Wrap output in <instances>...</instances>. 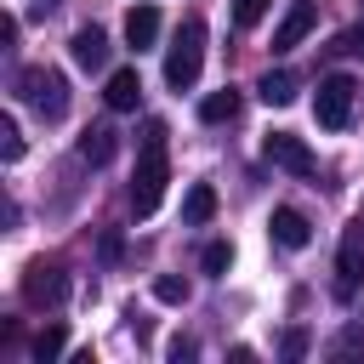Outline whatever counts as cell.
Returning a JSON list of instances; mask_svg holds the SVG:
<instances>
[{"label":"cell","instance_id":"6da1fadb","mask_svg":"<svg viewBox=\"0 0 364 364\" xmlns=\"http://www.w3.org/2000/svg\"><path fill=\"white\" fill-rule=\"evenodd\" d=\"M165 182H171V165H165V119H148L142 159H136V176H131V210L136 216H154L159 199H165Z\"/></svg>","mask_w":364,"mask_h":364},{"label":"cell","instance_id":"7a4b0ae2","mask_svg":"<svg viewBox=\"0 0 364 364\" xmlns=\"http://www.w3.org/2000/svg\"><path fill=\"white\" fill-rule=\"evenodd\" d=\"M199 63H205V23L199 17H182V28H176V40L165 51V85L171 91H193Z\"/></svg>","mask_w":364,"mask_h":364},{"label":"cell","instance_id":"3957f363","mask_svg":"<svg viewBox=\"0 0 364 364\" xmlns=\"http://www.w3.org/2000/svg\"><path fill=\"white\" fill-rule=\"evenodd\" d=\"M17 91H23V102H28L40 119H63V114H68V80H63L57 68H23V74H17Z\"/></svg>","mask_w":364,"mask_h":364},{"label":"cell","instance_id":"277c9868","mask_svg":"<svg viewBox=\"0 0 364 364\" xmlns=\"http://www.w3.org/2000/svg\"><path fill=\"white\" fill-rule=\"evenodd\" d=\"M364 284V216H353L341 228V245H336V301H353Z\"/></svg>","mask_w":364,"mask_h":364},{"label":"cell","instance_id":"5b68a950","mask_svg":"<svg viewBox=\"0 0 364 364\" xmlns=\"http://www.w3.org/2000/svg\"><path fill=\"white\" fill-rule=\"evenodd\" d=\"M353 102H358L353 74H324V80H318V97H313V119H318L324 131H341V125L353 119Z\"/></svg>","mask_w":364,"mask_h":364},{"label":"cell","instance_id":"8992f818","mask_svg":"<svg viewBox=\"0 0 364 364\" xmlns=\"http://www.w3.org/2000/svg\"><path fill=\"white\" fill-rule=\"evenodd\" d=\"M63 296H68V273H63V262L34 256V262L23 267V301H28V307H63Z\"/></svg>","mask_w":364,"mask_h":364},{"label":"cell","instance_id":"52a82bcc","mask_svg":"<svg viewBox=\"0 0 364 364\" xmlns=\"http://www.w3.org/2000/svg\"><path fill=\"white\" fill-rule=\"evenodd\" d=\"M262 154H267L279 171H290V176H313V171H318V159H313L307 136H296V131H267Z\"/></svg>","mask_w":364,"mask_h":364},{"label":"cell","instance_id":"ba28073f","mask_svg":"<svg viewBox=\"0 0 364 364\" xmlns=\"http://www.w3.org/2000/svg\"><path fill=\"white\" fill-rule=\"evenodd\" d=\"M313 23H318V0H290V11H284V17H279V28H273V51L301 46V40L313 34Z\"/></svg>","mask_w":364,"mask_h":364},{"label":"cell","instance_id":"9c48e42d","mask_svg":"<svg viewBox=\"0 0 364 364\" xmlns=\"http://www.w3.org/2000/svg\"><path fill=\"white\" fill-rule=\"evenodd\" d=\"M267 233H273V245H284V250H301V245L313 239V222H307L296 205H279V210H273V222H267Z\"/></svg>","mask_w":364,"mask_h":364},{"label":"cell","instance_id":"30bf717a","mask_svg":"<svg viewBox=\"0 0 364 364\" xmlns=\"http://www.w3.org/2000/svg\"><path fill=\"white\" fill-rule=\"evenodd\" d=\"M68 51H74V63H80V68H91V74H97V68L108 63V34H102L97 23H85V28H74Z\"/></svg>","mask_w":364,"mask_h":364},{"label":"cell","instance_id":"8fae6325","mask_svg":"<svg viewBox=\"0 0 364 364\" xmlns=\"http://www.w3.org/2000/svg\"><path fill=\"white\" fill-rule=\"evenodd\" d=\"M136 97H142L136 68H114V74H108V85H102V102H108L114 114H131V108H136Z\"/></svg>","mask_w":364,"mask_h":364},{"label":"cell","instance_id":"7c38bea8","mask_svg":"<svg viewBox=\"0 0 364 364\" xmlns=\"http://www.w3.org/2000/svg\"><path fill=\"white\" fill-rule=\"evenodd\" d=\"M154 40H159V11L154 6H131L125 11V46L131 51H148Z\"/></svg>","mask_w":364,"mask_h":364},{"label":"cell","instance_id":"4fadbf2b","mask_svg":"<svg viewBox=\"0 0 364 364\" xmlns=\"http://www.w3.org/2000/svg\"><path fill=\"white\" fill-rule=\"evenodd\" d=\"M256 97H262L267 108H290V102H296V74H290V68H267V74L256 80Z\"/></svg>","mask_w":364,"mask_h":364},{"label":"cell","instance_id":"5bb4252c","mask_svg":"<svg viewBox=\"0 0 364 364\" xmlns=\"http://www.w3.org/2000/svg\"><path fill=\"white\" fill-rule=\"evenodd\" d=\"M239 108H245V97H239L233 85H222V91H210V97L199 102V119H205V125H233Z\"/></svg>","mask_w":364,"mask_h":364},{"label":"cell","instance_id":"9a60e30c","mask_svg":"<svg viewBox=\"0 0 364 364\" xmlns=\"http://www.w3.org/2000/svg\"><path fill=\"white\" fill-rule=\"evenodd\" d=\"M114 148H119L114 125H91V131L80 136V159H85V165H108V159H114Z\"/></svg>","mask_w":364,"mask_h":364},{"label":"cell","instance_id":"2e32d148","mask_svg":"<svg viewBox=\"0 0 364 364\" xmlns=\"http://www.w3.org/2000/svg\"><path fill=\"white\" fill-rule=\"evenodd\" d=\"M210 216H216V188L193 182V188H188V199H182V222H188V228H205Z\"/></svg>","mask_w":364,"mask_h":364},{"label":"cell","instance_id":"e0dca14e","mask_svg":"<svg viewBox=\"0 0 364 364\" xmlns=\"http://www.w3.org/2000/svg\"><path fill=\"white\" fill-rule=\"evenodd\" d=\"M63 347H68V330L63 324H46L34 341H28V353H34V364H51V358H63Z\"/></svg>","mask_w":364,"mask_h":364},{"label":"cell","instance_id":"ac0fdd59","mask_svg":"<svg viewBox=\"0 0 364 364\" xmlns=\"http://www.w3.org/2000/svg\"><path fill=\"white\" fill-rule=\"evenodd\" d=\"M228 262H233V245H228V239H210V245L199 250V267H205V273H216V279L228 273Z\"/></svg>","mask_w":364,"mask_h":364},{"label":"cell","instance_id":"d6986e66","mask_svg":"<svg viewBox=\"0 0 364 364\" xmlns=\"http://www.w3.org/2000/svg\"><path fill=\"white\" fill-rule=\"evenodd\" d=\"M0 159H23V131H17L11 114L0 119Z\"/></svg>","mask_w":364,"mask_h":364},{"label":"cell","instance_id":"ffe728a7","mask_svg":"<svg viewBox=\"0 0 364 364\" xmlns=\"http://www.w3.org/2000/svg\"><path fill=\"white\" fill-rule=\"evenodd\" d=\"M267 6H273V0H233V23H239V28H256V23L267 17Z\"/></svg>","mask_w":364,"mask_h":364},{"label":"cell","instance_id":"44dd1931","mask_svg":"<svg viewBox=\"0 0 364 364\" xmlns=\"http://www.w3.org/2000/svg\"><path fill=\"white\" fill-rule=\"evenodd\" d=\"M154 296H159V301H188V279L159 273V279H154Z\"/></svg>","mask_w":364,"mask_h":364},{"label":"cell","instance_id":"7402d4cb","mask_svg":"<svg viewBox=\"0 0 364 364\" xmlns=\"http://www.w3.org/2000/svg\"><path fill=\"white\" fill-rule=\"evenodd\" d=\"M279 353H284V358H301V353H307V330H301V324H290V330L279 336Z\"/></svg>","mask_w":364,"mask_h":364},{"label":"cell","instance_id":"603a6c76","mask_svg":"<svg viewBox=\"0 0 364 364\" xmlns=\"http://www.w3.org/2000/svg\"><path fill=\"white\" fill-rule=\"evenodd\" d=\"M330 51H341V57H364V28H341Z\"/></svg>","mask_w":364,"mask_h":364},{"label":"cell","instance_id":"cb8c5ba5","mask_svg":"<svg viewBox=\"0 0 364 364\" xmlns=\"http://www.w3.org/2000/svg\"><path fill=\"white\" fill-rule=\"evenodd\" d=\"M193 353H199V341H193V336H176V341H171V364H188Z\"/></svg>","mask_w":364,"mask_h":364}]
</instances>
